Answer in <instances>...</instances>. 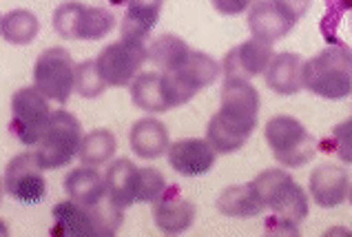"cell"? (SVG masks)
<instances>
[{
  "label": "cell",
  "instance_id": "1",
  "mask_svg": "<svg viewBox=\"0 0 352 237\" xmlns=\"http://www.w3.org/2000/svg\"><path fill=\"white\" fill-rule=\"evenodd\" d=\"M124 222V211L109 197L100 204L87 206L74 200L54 206V237H113Z\"/></svg>",
  "mask_w": 352,
  "mask_h": 237
},
{
  "label": "cell",
  "instance_id": "2",
  "mask_svg": "<svg viewBox=\"0 0 352 237\" xmlns=\"http://www.w3.org/2000/svg\"><path fill=\"white\" fill-rule=\"evenodd\" d=\"M304 89L324 100H344L352 95V49L335 43L306 60Z\"/></svg>",
  "mask_w": 352,
  "mask_h": 237
},
{
  "label": "cell",
  "instance_id": "3",
  "mask_svg": "<svg viewBox=\"0 0 352 237\" xmlns=\"http://www.w3.org/2000/svg\"><path fill=\"white\" fill-rule=\"evenodd\" d=\"M264 137L275 160L286 169H299L315 157L319 142L293 115H275L264 126Z\"/></svg>",
  "mask_w": 352,
  "mask_h": 237
},
{
  "label": "cell",
  "instance_id": "4",
  "mask_svg": "<svg viewBox=\"0 0 352 237\" xmlns=\"http://www.w3.org/2000/svg\"><path fill=\"white\" fill-rule=\"evenodd\" d=\"M219 74H222V67L208 54L190 52L186 60L177 69L162 71V87L168 106L177 109L190 102L204 87L213 84Z\"/></svg>",
  "mask_w": 352,
  "mask_h": 237
},
{
  "label": "cell",
  "instance_id": "5",
  "mask_svg": "<svg viewBox=\"0 0 352 237\" xmlns=\"http://www.w3.org/2000/svg\"><path fill=\"white\" fill-rule=\"evenodd\" d=\"M82 137H85L82 126H80L78 117L74 113L65 111V109L54 111L43 140L36 146L40 166H43L45 171H54V169H63L69 162H74V157L80 153Z\"/></svg>",
  "mask_w": 352,
  "mask_h": 237
},
{
  "label": "cell",
  "instance_id": "6",
  "mask_svg": "<svg viewBox=\"0 0 352 237\" xmlns=\"http://www.w3.org/2000/svg\"><path fill=\"white\" fill-rule=\"evenodd\" d=\"M253 184L266 209L281 217H288L297 224L306 220L308 197L301 189V184H297L290 173L281 169H266L255 177Z\"/></svg>",
  "mask_w": 352,
  "mask_h": 237
},
{
  "label": "cell",
  "instance_id": "7",
  "mask_svg": "<svg viewBox=\"0 0 352 237\" xmlns=\"http://www.w3.org/2000/svg\"><path fill=\"white\" fill-rule=\"evenodd\" d=\"M49 98L43 95L36 87H23L12 95V122L9 131L20 144L38 146L52 120Z\"/></svg>",
  "mask_w": 352,
  "mask_h": 237
},
{
  "label": "cell",
  "instance_id": "8",
  "mask_svg": "<svg viewBox=\"0 0 352 237\" xmlns=\"http://www.w3.org/2000/svg\"><path fill=\"white\" fill-rule=\"evenodd\" d=\"M116 25V16L102 7L63 3L54 12V29L65 41H100Z\"/></svg>",
  "mask_w": 352,
  "mask_h": 237
},
{
  "label": "cell",
  "instance_id": "9",
  "mask_svg": "<svg viewBox=\"0 0 352 237\" xmlns=\"http://www.w3.org/2000/svg\"><path fill=\"white\" fill-rule=\"evenodd\" d=\"M76 67L72 54L63 47H52L38 56L34 65V87L49 100L67 104L76 91Z\"/></svg>",
  "mask_w": 352,
  "mask_h": 237
},
{
  "label": "cell",
  "instance_id": "10",
  "mask_svg": "<svg viewBox=\"0 0 352 237\" xmlns=\"http://www.w3.org/2000/svg\"><path fill=\"white\" fill-rule=\"evenodd\" d=\"M148 60V47L142 41H122L107 45L98 54L96 63L109 87H126L140 76V69Z\"/></svg>",
  "mask_w": 352,
  "mask_h": 237
},
{
  "label": "cell",
  "instance_id": "11",
  "mask_svg": "<svg viewBox=\"0 0 352 237\" xmlns=\"http://www.w3.org/2000/svg\"><path fill=\"white\" fill-rule=\"evenodd\" d=\"M43 166H40L38 153H20L12 157V162L5 169V193L14 197L20 204H38L47 195V182L43 177Z\"/></svg>",
  "mask_w": 352,
  "mask_h": 237
},
{
  "label": "cell",
  "instance_id": "12",
  "mask_svg": "<svg viewBox=\"0 0 352 237\" xmlns=\"http://www.w3.org/2000/svg\"><path fill=\"white\" fill-rule=\"evenodd\" d=\"M297 21L279 0H255L248 12V29L253 38L275 45L293 32Z\"/></svg>",
  "mask_w": 352,
  "mask_h": 237
},
{
  "label": "cell",
  "instance_id": "13",
  "mask_svg": "<svg viewBox=\"0 0 352 237\" xmlns=\"http://www.w3.org/2000/svg\"><path fill=\"white\" fill-rule=\"evenodd\" d=\"M275 58L273 45H268L257 38H250L241 45L233 47L222 60L224 80L230 78H241V80H253L268 69L270 60Z\"/></svg>",
  "mask_w": 352,
  "mask_h": 237
},
{
  "label": "cell",
  "instance_id": "14",
  "mask_svg": "<svg viewBox=\"0 0 352 237\" xmlns=\"http://www.w3.org/2000/svg\"><path fill=\"white\" fill-rule=\"evenodd\" d=\"M166 153L170 169L186 177L206 175L217 160V151L210 146L206 137L204 140L202 137H182L177 142H170Z\"/></svg>",
  "mask_w": 352,
  "mask_h": 237
},
{
  "label": "cell",
  "instance_id": "15",
  "mask_svg": "<svg viewBox=\"0 0 352 237\" xmlns=\"http://www.w3.org/2000/svg\"><path fill=\"white\" fill-rule=\"evenodd\" d=\"M195 204L179 195V186L170 184L168 191L153 204V222L164 235H182L195 222Z\"/></svg>",
  "mask_w": 352,
  "mask_h": 237
},
{
  "label": "cell",
  "instance_id": "16",
  "mask_svg": "<svg viewBox=\"0 0 352 237\" xmlns=\"http://www.w3.org/2000/svg\"><path fill=\"white\" fill-rule=\"evenodd\" d=\"M350 180L346 169L337 164H319L310 173V195L321 209H335L348 200Z\"/></svg>",
  "mask_w": 352,
  "mask_h": 237
},
{
  "label": "cell",
  "instance_id": "17",
  "mask_svg": "<svg viewBox=\"0 0 352 237\" xmlns=\"http://www.w3.org/2000/svg\"><path fill=\"white\" fill-rule=\"evenodd\" d=\"M255 129L257 124L253 122L237 120V117H230L224 111H217L206 124V140L219 155H228L239 151Z\"/></svg>",
  "mask_w": 352,
  "mask_h": 237
},
{
  "label": "cell",
  "instance_id": "18",
  "mask_svg": "<svg viewBox=\"0 0 352 237\" xmlns=\"http://www.w3.org/2000/svg\"><path fill=\"white\" fill-rule=\"evenodd\" d=\"M266 84L277 95H295L304 89V60L299 54H275L266 69Z\"/></svg>",
  "mask_w": 352,
  "mask_h": 237
},
{
  "label": "cell",
  "instance_id": "19",
  "mask_svg": "<svg viewBox=\"0 0 352 237\" xmlns=\"http://www.w3.org/2000/svg\"><path fill=\"white\" fill-rule=\"evenodd\" d=\"M259 104H261L259 93H257V89L250 84V80H241V78L224 80L222 106H219V111H224L230 117H237V120L257 124Z\"/></svg>",
  "mask_w": 352,
  "mask_h": 237
},
{
  "label": "cell",
  "instance_id": "20",
  "mask_svg": "<svg viewBox=\"0 0 352 237\" xmlns=\"http://www.w3.org/2000/svg\"><path fill=\"white\" fill-rule=\"evenodd\" d=\"M107 177V197L122 211L138 204V180L140 166H135L129 157H120L109 164Z\"/></svg>",
  "mask_w": 352,
  "mask_h": 237
},
{
  "label": "cell",
  "instance_id": "21",
  "mask_svg": "<svg viewBox=\"0 0 352 237\" xmlns=\"http://www.w3.org/2000/svg\"><path fill=\"white\" fill-rule=\"evenodd\" d=\"M65 193L78 204L94 206L107 197V177L96 166H78L65 177Z\"/></svg>",
  "mask_w": 352,
  "mask_h": 237
},
{
  "label": "cell",
  "instance_id": "22",
  "mask_svg": "<svg viewBox=\"0 0 352 237\" xmlns=\"http://www.w3.org/2000/svg\"><path fill=\"white\" fill-rule=\"evenodd\" d=\"M129 142L140 160H155V157L166 153L170 146L166 126L155 117H144V120H138L131 126Z\"/></svg>",
  "mask_w": 352,
  "mask_h": 237
},
{
  "label": "cell",
  "instance_id": "23",
  "mask_svg": "<svg viewBox=\"0 0 352 237\" xmlns=\"http://www.w3.org/2000/svg\"><path fill=\"white\" fill-rule=\"evenodd\" d=\"M162 7L164 0H126V12L122 18V38L144 43L157 25Z\"/></svg>",
  "mask_w": 352,
  "mask_h": 237
},
{
  "label": "cell",
  "instance_id": "24",
  "mask_svg": "<svg viewBox=\"0 0 352 237\" xmlns=\"http://www.w3.org/2000/svg\"><path fill=\"white\" fill-rule=\"evenodd\" d=\"M264 209L266 206L253 182L228 186L217 197V211L226 217H255Z\"/></svg>",
  "mask_w": 352,
  "mask_h": 237
},
{
  "label": "cell",
  "instance_id": "25",
  "mask_svg": "<svg viewBox=\"0 0 352 237\" xmlns=\"http://www.w3.org/2000/svg\"><path fill=\"white\" fill-rule=\"evenodd\" d=\"M131 98H133L135 106L148 113H164L170 109L164 95L162 74H140L131 82Z\"/></svg>",
  "mask_w": 352,
  "mask_h": 237
},
{
  "label": "cell",
  "instance_id": "26",
  "mask_svg": "<svg viewBox=\"0 0 352 237\" xmlns=\"http://www.w3.org/2000/svg\"><path fill=\"white\" fill-rule=\"evenodd\" d=\"M319 27L330 45L352 38V0H326V14Z\"/></svg>",
  "mask_w": 352,
  "mask_h": 237
},
{
  "label": "cell",
  "instance_id": "27",
  "mask_svg": "<svg viewBox=\"0 0 352 237\" xmlns=\"http://www.w3.org/2000/svg\"><path fill=\"white\" fill-rule=\"evenodd\" d=\"M118 151V140L109 129H94L82 137L80 144V162L85 166H104L113 160Z\"/></svg>",
  "mask_w": 352,
  "mask_h": 237
},
{
  "label": "cell",
  "instance_id": "28",
  "mask_svg": "<svg viewBox=\"0 0 352 237\" xmlns=\"http://www.w3.org/2000/svg\"><path fill=\"white\" fill-rule=\"evenodd\" d=\"M190 52H193V49H190L179 36L164 34V36H157L155 41L148 45V60L157 69H162V71H170V69H177L182 65Z\"/></svg>",
  "mask_w": 352,
  "mask_h": 237
},
{
  "label": "cell",
  "instance_id": "29",
  "mask_svg": "<svg viewBox=\"0 0 352 237\" xmlns=\"http://www.w3.org/2000/svg\"><path fill=\"white\" fill-rule=\"evenodd\" d=\"M3 38L12 45H29L36 41V36L40 32V21L34 12L29 9H14L3 16Z\"/></svg>",
  "mask_w": 352,
  "mask_h": 237
},
{
  "label": "cell",
  "instance_id": "30",
  "mask_svg": "<svg viewBox=\"0 0 352 237\" xmlns=\"http://www.w3.org/2000/svg\"><path fill=\"white\" fill-rule=\"evenodd\" d=\"M319 149L324 153H330L339 157L341 162L352 164V115L348 120L333 126L324 140H319Z\"/></svg>",
  "mask_w": 352,
  "mask_h": 237
},
{
  "label": "cell",
  "instance_id": "31",
  "mask_svg": "<svg viewBox=\"0 0 352 237\" xmlns=\"http://www.w3.org/2000/svg\"><path fill=\"white\" fill-rule=\"evenodd\" d=\"M107 80L102 78L98 69V63L96 60H85L76 67V93L80 98H87V100H91V98H98L107 91Z\"/></svg>",
  "mask_w": 352,
  "mask_h": 237
},
{
  "label": "cell",
  "instance_id": "32",
  "mask_svg": "<svg viewBox=\"0 0 352 237\" xmlns=\"http://www.w3.org/2000/svg\"><path fill=\"white\" fill-rule=\"evenodd\" d=\"M166 177L157 169H140V180H138V204H155L160 197L168 191Z\"/></svg>",
  "mask_w": 352,
  "mask_h": 237
},
{
  "label": "cell",
  "instance_id": "33",
  "mask_svg": "<svg viewBox=\"0 0 352 237\" xmlns=\"http://www.w3.org/2000/svg\"><path fill=\"white\" fill-rule=\"evenodd\" d=\"M266 233L268 235H299V224L288 220V217L273 213L266 217Z\"/></svg>",
  "mask_w": 352,
  "mask_h": 237
},
{
  "label": "cell",
  "instance_id": "34",
  "mask_svg": "<svg viewBox=\"0 0 352 237\" xmlns=\"http://www.w3.org/2000/svg\"><path fill=\"white\" fill-rule=\"evenodd\" d=\"M222 16H239L255 3V0H210Z\"/></svg>",
  "mask_w": 352,
  "mask_h": 237
},
{
  "label": "cell",
  "instance_id": "35",
  "mask_svg": "<svg viewBox=\"0 0 352 237\" xmlns=\"http://www.w3.org/2000/svg\"><path fill=\"white\" fill-rule=\"evenodd\" d=\"M279 3L284 5L290 14H293V18L297 23L308 14V9H310V0H279Z\"/></svg>",
  "mask_w": 352,
  "mask_h": 237
},
{
  "label": "cell",
  "instance_id": "36",
  "mask_svg": "<svg viewBox=\"0 0 352 237\" xmlns=\"http://www.w3.org/2000/svg\"><path fill=\"white\" fill-rule=\"evenodd\" d=\"M113 5H122V3H126V0H111Z\"/></svg>",
  "mask_w": 352,
  "mask_h": 237
},
{
  "label": "cell",
  "instance_id": "37",
  "mask_svg": "<svg viewBox=\"0 0 352 237\" xmlns=\"http://www.w3.org/2000/svg\"><path fill=\"white\" fill-rule=\"evenodd\" d=\"M348 200H350V204H352V186H350V191H348Z\"/></svg>",
  "mask_w": 352,
  "mask_h": 237
}]
</instances>
